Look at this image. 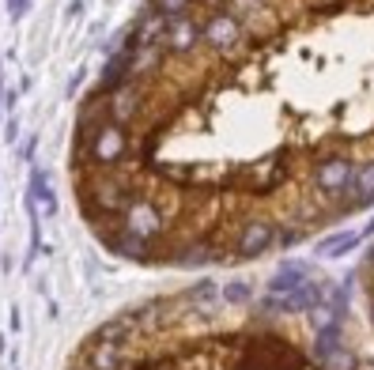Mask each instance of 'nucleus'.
<instances>
[{"label":"nucleus","instance_id":"obj_4","mask_svg":"<svg viewBox=\"0 0 374 370\" xmlns=\"http://www.w3.org/2000/svg\"><path fill=\"white\" fill-rule=\"evenodd\" d=\"M317 370H359V355L344 344V325L314 332V348H310Z\"/></svg>","mask_w":374,"mask_h":370},{"label":"nucleus","instance_id":"obj_10","mask_svg":"<svg viewBox=\"0 0 374 370\" xmlns=\"http://www.w3.org/2000/svg\"><path fill=\"white\" fill-rule=\"evenodd\" d=\"M201 42V27L189 20V15H178V20H171V27H166L163 34V50L174 53V57H185V53H193Z\"/></svg>","mask_w":374,"mask_h":370},{"label":"nucleus","instance_id":"obj_22","mask_svg":"<svg viewBox=\"0 0 374 370\" xmlns=\"http://www.w3.org/2000/svg\"><path fill=\"white\" fill-rule=\"evenodd\" d=\"M363 272L367 276H374V242H371V249L363 253Z\"/></svg>","mask_w":374,"mask_h":370},{"label":"nucleus","instance_id":"obj_25","mask_svg":"<svg viewBox=\"0 0 374 370\" xmlns=\"http://www.w3.org/2000/svg\"><path fill=\"white\" fill-rule=\"evenodd\" d=\"M80 83H83V68L76 72V76H72V83H69V95H76V87H80Z\"/></svg>","mask_w":374,"mask_h":370},{"label":"nucleus","instance_id":"obj_9","mask_svg":"<svg viewBox=\"0 0 374 370\" xmlns=\"http://www.w3.org/2000/svg\"><path fill=\"white\" fill-rule=\"evenodd\" d=\"M306 280H314V265L287 257V261H280V268L273 272V280L265 283V291H268V295H292V291L303 288Z\"/></svg>","mask_w":374,"mask_h":370},{"label":"nucleus","instance_id":"obj_28","mask_svg":"<svg viewBox=\"0 0 374 370\" xmlns=\"http://www.w3.org/2000/svg\"><path fill=\"white\" fill-rule=\"evenodd\" d=\"M15 4H20V0H8V12H12V8H15Z\"/></svg>","mask_w":374,"mask_h":370},{"label":"nucleus","instance_id":"obj_5","mask_svg":"<svg viewBox=\"0 0 374 370\" xmlns=\"http://www.w3.org/2000/svg\"><path fill=\"white\" fill-rule=\"evenodd\" d=\"M276 235H280V227L273 219L250 216L246 223H242L238 238H235V257L238 261H257V257L268 253V249H276Z\"/></svg>","mask_w":374,"mask_h":370},{"label":"nucleus","instance_id":"obj_30","mask_svg":"<svg viewBox=\"0 0 374 370\" xmlns=\"http://www.w3.org/2000/svg\"><path fill=\"white\" fill-rule=\"evenodd\" d=\"M12 370H20V367H12Z\"/></svg>","mask_w":374,"mask_h":370},{"label":"nucleus","instance_id":"obj_26","mask_svg":"<svg viewBox=\"0 0 374 370\" xmlns=\"http://www.w3.org/2000/svg\"><path fill=\"white\" fill-rule=\"evenodd\" d=\"M4 98H8V91H4V76H0V117H4Z\"/></svg>","mask_w":374,"mask_h":370},{"label":"nucleus","instance_id":"obj_12","mask_svg":"<svg viewBox=\"0 0 374 370\" xmlns=\"http://www.w3.org/2000/svg\"><path fill=\"white\" fill-rule=\"evenodd\" d=\"M223 299V283L216 280H197L178 295V306H193V313H208Z\"/></svg>","mask_w":374,"mask_h":370},{"label":"nucleus","instance_id":"obj_13","mask_svg":"<svg viewBox=\"0 0 374 370\" xmlns=\"http://www.w3.org/2000/svg\"><path fill=\"white\" fill-rule=\"evenodd\" d=\"M363 242H367V238H363V230H336V235H325L322 242L314 246V253L317 257H348Z\"/></svg>","mask_w":374,"mask_h":370},{"label":"nucleus","instance_id":"obj_11","mask_svg":"<svg viewBox=\"0 0 374 370\" xmlns=\"http://www.w3.org/2000/svg\"><path fill=\"white\" fill-rule=\"evenodd\" d=\"M99 242L110 249V253L117 257H129V261H155L152 257V242H140V238H133L129 230H99Z\"/></svg>","mask_w":374,"mask_h":370},{"label":"nucleus","instance_id":"obj_24","mask_svg":"<svg viewBox=\"0 0 374 370\" xmlns=\"http://www.w3.org/2000/svg\"><path fill=\"white\" fill-rule=\"evenodd\" d=\"M80 12H83V0H69V15H72V20H76Z\"/></svg>","mask_w":374,"mask_h":370},{"label":"nucleus","instance_id":"obj_29","mask_svg":"<svg viewBox=\"0 0 374 370\" xmlns=\"http://www.w3.org/2000/svg\"><path fill=\"white\" fill-rule=\"evenodd\" d=\"M64 370H76V367H64Z\"/></svg>","mask_w":374,"mask_h":370},{"label":"nucleus","instance_id":"obj_8","mask_svg":"<svg viewBox=\"0 0 374 370\" xmlns=\"http://www.w3.org/2000/svg\"><path fill=\"white\" fill-rule=\"evenodd\" d=\"M201 42H208L212 50H220V53H231L242 42V23L231 12H212L208 23L201 27Z\"/></svg>","mask_w":374,"mask_h":370},{"label":"nucleus","instance_id":"obj_27","mask_svg":"<svg viewBox=\"0 0 374 370\" xmlns=\"http://www.w3.org/2000/svg\"><path fill=\"white\" fill-rule=\"evenodd\" d=\"M371 235H374V219H371L367 227H363V238H371Z\"/></svg>","mask_w":374,"mask_h":370},{"label":"nucleus","instance_id":"obj_18","mask_svg":"<svg viewBox=\"0 0 374 370\" xmlns=\"http://www.w3.org/2000/svg\"><path fill=\"white\" fill-rule=\"evenodd\" d=\"M193 8V0H152V12L166 15V20H178V15H185Z\"/></svg>","mask_w":374,"mask_h":370},{"label":"nucleus","instance_id":"obj_20","mask_svg":"<svg viewBox=\"0 0 374 370\" xmlns=\"http://www.w3.org/2000/svg\"><path fill=\"white\" fill-rule=\"evenodd\" d=\"M34 151H38V136H27L20 144V163H34Z\"/></svg>","mask_w":374,"mask_h":370},{"label":"nucleus","instance_id":"obj_6","mask_svg":"<svg viewBox=\"0 0 374 370\" xmlns=\"http://www.w3.org/2000/svg\"><path fill=\"white\" fill-rule=\"evenodd\" d=\"M367 208H374V159H363L355 166L352 193L344 200H336V216H352V212H367Z\"/></svg>","mask_w":374,"mask_h":370},{"label":"nucleus","instance_id":"obj_15","mask_svg":"<svg viewBox=\"0 0 374 370\" xmlns=\"http://www.w3.org/2000/svg\"><path fill=\"white\" fill-rule=\"evenodd\" d=\"M27 193H31L34 200H38V208H42V216H57V193H53V185H50V174L42 170V166H34L31 170V185H27Z\"/></svg>","mask_w":374,"mask_h":370},{"label":"nucleus","instance_id":"obj_3","mask_svg":"<svg viewBox=\"0 0 374 370\" xmlns=\"http://www.w3.org/2000/svg\"><path fill=\"white\" fill-rule=\"evenodd\" d=\"M117 223H121V230H129L133 238H140V242H155V238L166 230L163 212H159V205L152 197H144V193H136V197L129 200Z\"/></svg>","mask_w":374,"mask_h":370},{"label":"nucleus","instance_id":"obj_1","mask_svg":"<svg viewBox=\"0 0 374 370\" xmlns=\"http://www.w3.org/2000/svg\"><path fill=\"white\" fill-rule=\"evenodd\" d=\"M355 163L352 155H325V159L314 163V189L317 197L325 200H344L352 193V182H355Z\"/></svg>","mask_w":374,"mask_h":370},{"label":"nucleus","instance_id":"obj_23","mask_svg":"<svg viewBox=\"0 0 374 370\" xmlns=\"http://www.w3.org/2000/svg\"><path fill=\"white\" fill-rule=\"evenodd\" d=\"M8 325H12V332H20V329H23V318H20V310H12V318H8Z\"/></svg>","mask_w":374,"mask_h":370},{"label":"nucleus","instance_id":"obj_7","mask_svg":"<svg viewBox=\"0 0 374 370\" xmlns=\"http://www.w3.org/2000/svg\"><path fill=\"white\" fill-rule=\"evenodd\" d=\"M83 363L87 370H129V344L121 340H91L87 336V348H83Z\"/></svg>","mask_w":374,"mask_h":370},{"label":"nucleus","instance_id":"obj_19","mask_svg":"<svg viewBox=\"0 0 374 370\" xmlns=\"http://www.w3.org/2000/svg\"><path fill=\"white\" fill-rule=\"evenodd\" d=\"M306 238V230L303 227H280V235H276V249H292L299 246Z\"/></svg>","mask_w":374,"mask_h":370},{"label":"nucleus","instance_id":"obj_21","mask_svg":"<svg viewBox=\"0 0 374 370\" xmlns=\"http://www.w3.org/2000/svg\"><path fill=\"white\" fill-rule=\"evenodd\" d=\"M4 140H8V144L20 140V121H8V125H4Z\"/></svg>","mask_w":374,"mask_h":370},{"label":"nucleus","instance_id":"obj_2","mask_svg":"<svg viewBox=\"0 0 374 370\" xmlns=\"http://www.w3.org/2000/svg\"><path fill=\"white\" fill-rule=\"evenodd\" d=\"M125 155H129L125 125L106 121V125H99L95 133L87 136V163L95 166V170H114L117 163H125Z\"/></svg>","mask_w":374,"mask_h":370},{"label":"nucleus","instance_id":"obj_17","mask_svg":"<svg viewBox=\"0 0 374 370\" xmlns=\"http://www.w3.org/2000/svg\"><path fill=\"white\" fill-rule=\"evenodd\" d=\"M223 302H227V306H246V302H254V283L250 280L223 283Z\"/></svg>","mask_w":374,"mask_h":370},{"label":"nucleus","instance_id":"obj_14","mask_svg":"<svg viewBox=\"0 0 374 370\" xmlns=\"http://www.w3.org/2000/svg\"><path fill=\"white\" fill-rule=\"evenodd\" d=\"M136 110H140V87L136 83H125V87H117L114 95H110V121L129 125L136 117Z\"/></svg>","mask_w":374,"mask_h":370},{"label":"nucleus","instance_id":"obj_16","mask_svg":"<svg viewBox=\"0 0 374 370\" xmlns=\"http://www.w3.org/2000/svg\"><path fill=\"white\" fill-rule=\"evenodd\" d=\"M216 257H220V253H216L208 242H189V246L174 249V253L166 257V265H174V268H201V265L216 261Z\"/></svg>","mask_w":374,"mask_h":370}]
</instances>
